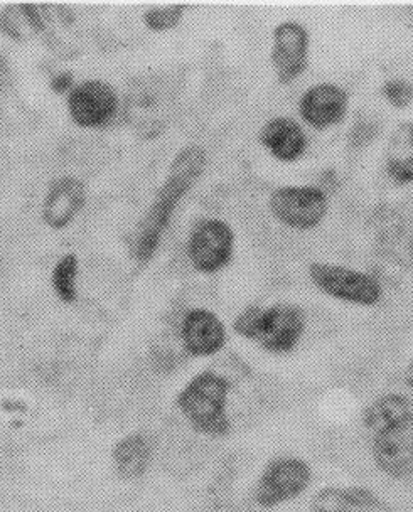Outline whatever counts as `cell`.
I'll return each instance as SVG.
<instances>
[{"instance_id":"obj_25","label":"cell","mask_w":413,"mask_h":512,"mask_svg":"<svg viewBox=\"0 0 413 512\" xmlns=\"http://www.w3.org/2000/svg\"><path fill=\"white\" fill-rule=\"evenodd\" d=\"M12 81L11 64L7 61L6 56L0 53V95L9 88Z\"/></svg>"},{"instance_id":"obj_6","label":"cell","mask_w":413,"mask_h":512,"mask_svg":"<svg viewBox=\"0 0 413 512\" xmlns=\"http://www.w3.org/2000/svg\"><path fill=\"white\" fill-rule=\"evenodd\" d=\"M314 287L329 299L358 307H375L385 297V288L373 273L339 263L316 262L309 265Z\"/></svg>"},{"instance_id":"obj_14","label":"cell","mask_w":413,"mask_h":512,"mask_svg":"<svg viewBox=\"0 0 413 512\" xmlns=\"http://www.w3.org/2000/svg\"><path fill=\"white\" fill-rule=\"evenodd\" d=\"M258 140L280 164H294L301 160L309 147L306 127L287 115L272 117L263 123Z\"/></svg>"},{"instance_id":"obj_11","label":"cell","mask_w":413,"mask_h":512,"mask_svg":"<svg viewBox=\"0 0 413 512\" xmlns=\"http://www.w3.org/2000/svg\"><path fill=\"white\" fill-rule=\"evenodd\" d=\"M66 105L76 127L98 130L112 123L120 102L117 91L107 81L85 80L68 93Z\"/></svg>"},{"instance_id":"obj_20","label":"cell","mask_w":413,"mask_h":512,"mask_svg":"<svg viewBox=\"0 0 413 512\" xmlns=\"http://www.w3.org/2000/svg\"><path fill=\"white\" fill-rule=\"evenodd\" d=\"M44 12L46 7L26 4L4 7L0 12V32L16 43H24L34 34L46 31L48 17Z\"/></svg>"},{"instance_id":"obj_2","label":"cell","mask_w":413,"mask_h":512,"mask_svg":"<svg viewBox=\"0 0 413 512\" xmlns=\"http://www.w3.org/2000/svg\"><path fill=\"white\" fill-rule=\"evenodd\" d=\"M371 433V455L380 472L390 479L413 475V408L407 396L388 393L365 411Z\"/></svg>"},{"instance_id":"obj_1","label":"cell","mask_w":413,"mask_h":512,"mask_svg":"<svg viewBox=\"0 0 413 512\" xmlns=\"http://www.w3.org/2000/svg\"><path fill=\"white\" fill-rule=\"evenodd\" d=\"M208 166L206 149L189 144L172 159L166 179L157 189L151 206L140 219L132 240V256L140 265L151 262L166 235L179 204L198 184Z\"/></svg>"},{"instance_id":"obj_17","label":"cell","mask_w":413,"mask_h":512,"mask_svg":"<svg viewBox=\"0 0 413 512\" xmlns=\"http://www.w3.org/2000/svg\"><path fill=\"white\" fill-rule=\"evenodd\" d=\"M162 464L174 475H191L201 469L206 459L204 443L183 428H169L161 447Z\"/></svg>"},{"instance_id":"obj_4","label":"cell","mask_w":413,"mask_h":512,"mask_svg":"<svg viewBox=\"0 0 413 512\" xmlns=\"http://www.w3.org/2000/svg\"><path fill=\"white\" fill-rule=\"evenodd\" d=\"M231 383L213 369L196 374L179 396L177 406L189 427L206 437H225L231 430L228 415Z\"/></svg>"},{"instance_id":"obj_7","label":"cell","mask_w":413,"mask_h":512,"mask_svg":"<svg viewBox=\"0 0 413 512\" xmlns=\"http://www.w3.org/2000/svg\"><path fill=\"white\" fill-rule=\"evenodd\" d=\"M269 209L289 230H316L329 213L328 192L314 184H284L270 194Z\"/></svg>"},{"instance_id":"obj_9","label":"cell","mask_w":413,"mask_h":512,"mask_svg":"<svg viewBox=\"0 0 413 512\" xmlns=\"http://www.w3.org/2000/svg\"><path fill=\"white\" fill-rule=\"evenodd\" d=\"M235 241V231L225 219H201L189 235V262L196 272L215 275L231 262Z\"/></svg>"},{"instance_id":"obj_21","label":"cell","mask_w":413,"mask_h":512,"mask_svg":"<svg viewBox=\"0 0 413 512\" xmlns=\"http://www.w3.org/2000/svg\"><path fill=\"white\" fill-rule=\"evenodd\" d=\"M78 272L80 260L76 253L61 256L51 272V287L63 304H75L78 300Z\"/></svg>"},{"instance_id":"obj_26","label":"cell","mask_w":413,"mask_h":512,"mask_svg":"<svg viewBox=\"0 0 413 512\" xmlns=\"http://www.w3.org/2000/svg\"><path fill=\"white\" fill-rule=\"evenodd\" d=\"M403 381L407 384L410 390H413V361H410L407 369H405V373H403Z\"/></svg>"},{"instance_id":"obj_23","label":"cell","mask_w":413,"mask_h":512,"mask_svg":"<svg viewBox=\"0 0 413 512\" xmlns=\"http://www.w3.org/2000/svg\"><path fill=\"white\" fill-rule=\"evenodd\" d=\"M380 91L388 105L397 110L410 107V103L413 102V85L403 78H390V80L383 81Z\"/></svg>"},{"instance_id":"obj_5","label":"cell","mask_w":413,"mask_h":512,"mask_svg":"<svg viewBox=\"0 0 413 512\" xmlns=\"http://www.w3.org/2000/svg\"><path fill=\"white\" fill-rule=\"evenodd\" d=\"M174 107L176 90L166 76H140L125 96V120L142 139H159L171 122Z\"/></svg>"},{"instance_id":"obj_24","label":"cell","mask_w":413,"mask_h":512,"mask_svg":"<svg viewBox=\"0 0 413 512\" xmlns=\"http://www.w3.org/2000/svg\"><path fill=\"white\" fill-rule=\"evenodd\" d=\"M73 83H75V76H73V73H71V71H61V73H58V75H54L53 78H51L49 86H51V90H53L54 93H58V95H65V93H70V91L75 88Z\"/></svg>"},{"instance_id":"obj_13","label":"cell","mask_w":413,"mask_h":512,"mask_svg":"<svg viewBox=\"0 0 413 512\" xmlns=\"http://www.w3.org/2000/svg\"><path fill=\"white\" fill-rule=\"evenodd\" d=\"M179 339L189 356L211 358L225 347L226 327L213 310L193 307L184 314Z\"/></svg>"},{"instance_id":"obj_22","label":"cell","mask_w":413,"mask_h":512,"mask_svg":"<svg viewBox=\"0 0 413 512\" xmlns=\"http://www.w3.org/2000/svg\"><path fill=\"white\" fill-rule=\"evenodd\" d=\"M186 14V6H156L144 12V24L149 31L167 32L176 29Z\"/></svg>"},{"instance_id":"obj_3","label":"cell","mask_w":413,"mask_h":512,"mask_svg":"<svg viewBox=\"0 0 413 512\" xmlns=\"http://www.w3.org/2000/svg\"><path fill=\"white\" fill-rule=\"evenodd\" d=\"M233 329L247 341L257 342L270 354H289L307 331L304 310L294 304L250 305L236 315Z\"/></svg>"},{"instance_id":"obj_19","label":"cell","mask_w":413,"mask_h":512,"mask_svg":"<svg viewBox=\"0 0 413 512\" xmlns=\"http://www.w3.org/2000/svg\"><path fill=\"white\" fill-rule=\"evenodd\" d=\"M385 171L398 186L413 184V122L395 130L385 155Z\"/></svg>"},{"instance_id":"obj_15","label":"cell","mask_w":413,"mask_h":512,"mask_svg":"<svg viewBox=\"0 0 413 512\" xmlns=\"http://www.w3.org/2000/svg\"><path fill=\"white\" fill-rule=\"evenodd\" d=\"M86 204L85 182L75 176H63L49 186L43 201V221L51 230H65Z\"/></svg>"},{"instance_id":"obj_10","label":"cell","mask_w":413,"mask_h":512,"mask_svg":"<svg viewBox=\"0 0 413 512\" xmlns=\"http://www.w3.org/2000/svg\"><path fill=\"white\" fill-rule=\"evenodd\" d=\"M311 59V32L302 22L282 21L272 31L270 63L279 85H292L307 71Z\"/></svg>"},{"instance_id":"obj_18","label":"cell","mask_w":413,"mask_h":512,"mask_svg":"<svg viewBox=\"0 0 413 512\" xmlns=\"http://www.w3.org/2000/svg\"><path fill=\"white\" fill-rule=\"evenodd\" d=\"M156 443L147 433H130L113 448V464L125 480H137L147 472L154 457Z\"/></svg>"},{"instance_id":"obj_8","label":"cell","mask_w":413,"mask_h":512,"mask_svg":"<svg viewBox=\"0 0 413 512\" xmlns=\"http://www.w3.org/2000/svg\"><path fill=\"white\" fill-rule=\"evenodd\" d=\"M312 469L299 457H279L270 460L258 477L253 499L265 509L294 501L311 486Z\"/></svg>"},{"instance_id":"obj_12","label":"cell","mask_w":413,"mask_h":512,"mask_svg":"<svg viewBox=\"0 0 413 512\" xmlns=\"http://www.w3.org/2000/svg\"><path fill=\"white\" fill-rule=\"evenodd\" d=\"M297 108L302 125L326 132L338 127L348 115L349 93L338 83L321 81L302 91Z\"/></svg>"},{"instance_id":"obj_16","label":"cell","mask_w":413,"mask_h":512,"mask_svg":"<svg viewBox=\"0 0 413 512\" xmlns=\"http://www.w3.org/2000/svg\"><path fill=\"white\" fill-rule=\"evenodd\" d=\"M311 512H392L387 502L366 487H324L312 497Z\"/></svg>"}]
</instances>
